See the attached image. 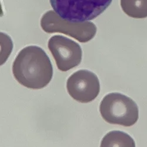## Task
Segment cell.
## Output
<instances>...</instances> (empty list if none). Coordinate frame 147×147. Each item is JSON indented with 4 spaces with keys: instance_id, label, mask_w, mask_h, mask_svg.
Listing matches in <instances>:
<instances>
[{
    "instance_id": "6da1fadb",
    "label": "cell",
    "mask_w": 147,
    "mask_h": 147,
    "mask_svg": "<svg viewBox=\"0 0 147 147\" xmlns=\"http://www.w3.org/2000/svg\"><path fill=\"white\" fill-rule=\"evenodd\" d=\"M13 72L23 86L33 90L44 88L51 81L53 68L51 61L42 49L31 45L23 48L16 58Z\"/></svg>"
},
{
    "instance_id": "7a4b0ae2",
    "label": "cell",
    "mask_w": 147,
    "mask_h": 147,
    "mask_svg": "<svg viewBox=\"0 0 147 147\" xmlns=\"http://www.w3.org/2000/svg\"><path fill=\"white\" fill-rule=\"evenodd\" d=\"M113 0H50L56 14L65 20L81 22L94 20L111 4Z\"/></svg>"
},
{
    "instance_id": "3957f363",
    "label": "cell",
    "mask_w": 147,
    "mask_h": 147,
    "mask_svg": "<svg viewBox=\"0 0 147 147\" xmlns=\"http://www.w3.org/2000/svg\"><path fill=\"white\" fill-rule=\"evenodd\" d=\"M100 111L103 119L108 123L127 127L136 124L139 117L137 104L127 96L117 92L104 97Z\"/></svg>"
},
{
    "instance_id": "277c9868",
    "label": "cell",
    "mask_w": 147,
    "mask_h": 147,
    "mask_svg": "<svg viewBox=\"0 0 147 147\" xmlns=\"http://www.w3.org/2000/svg\"><path fill=\"white\" fill-rule=\"evenodd\" d=\"M41 27L47 33H63L80 42L90 41L96 32V27L94 23L90 21L69 22L61 18L53 11H48L43 15L41 20Z\"/></svg>"
},
{
    "instance_id": "5b68a950",
    "label": "cell",
    "mask_w": 147,
    "mask_h": 147,
    "mask_svg": "<svg viewBox=\"0 0 147 147\" xmlns=\"http://www.w3.org/2000/svg\"><path fill=\"white\" fill-rule=\"evenodd\" d=\"M58 68L67 71L78 66L81 62L82 52L80 45L62 35H54L48 43Z\"/></svg>"
},
{
    "instance_id": "8992f818",
    "label": "cell",
    "mask_w": 147,
    "mask_h": 147,
    "mask_svg": "<svg viewBox=\"0 0 147 147\" xmlns=\"http://www.w3.org/2000/svg\"><path fill=\"white\" fill-rule=\"evenodd\" d=\"M67 88L73 99L81 103H87L98 95L100 84L94 73L85 69L79 70L69 77Z\"/></svg>"
},
{
    "instance_id": "52a82bcc",
    "label": "cell",
    "mask_w": 147,
    "mask_h": 147,
    "mask_svg": "<svg viewBox=\"0 0 147 147\" xmlns=\"http://www.w3.org/2000/svg\"><path fill=\"white\" fill-rule=\"evenodd\" d=\"M100 147H136V144L128 134L119 131H113L104 136Z\"/></svg>"
},
{
    "instance_id": "ba28073f",
    "label": "cell",
    "mask_w": 147,
    "mask_h": 147,
    "mask_svg": "<svg viewBox=\"0 0 147 147\" xmlns=\"http://www.w3.org/2000/svg\"><path fill=\"white\" fill-rule=\"evenodd\" d=\"M121 6L124 13L130 17H147V0H121Z\"/></svg>"
}]
</instances>
